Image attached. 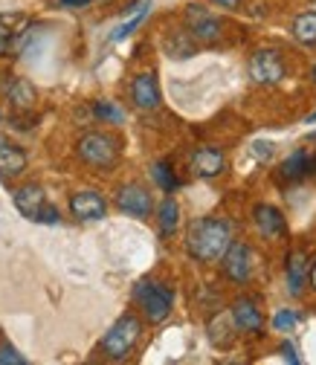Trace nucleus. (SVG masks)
Returning a JSON list of instances; mask_svg holds the SVG:
<instances>
[{"label":"nucleus","mask_w":316,"mask_h":365,"mask_svg":"<svg viewBox=\"0 0 316 365\" xmlns=\"http://www.w3.org/2000/svg\"><path fill=\"white\" fill-rule=\"evenodd\" d=\"M296 325H299V313H293V310H282V313H276V316H273V328H276V331H282V334L293 331Z\"/></svg>","instance_id":"27"},{"label":"nucleus","mask_w":316,"mask_h":365,"mask_svg":"<svg viewBox=\"0 0 316 365\" xmlns=\"http://www.w3.org/2000/svg\"><path fill=\"white\" fill-rule=\"evenodd\" d=\"M293 35L302 43H316V12H305L293 21Z\"/></svg>","instance_id":"25"},{"label":"nucleus","mask_w":316,"mask_h":365,"mask_svg":"<svg viewBox=\"0 0 316 365\" xmlns=\"http://www.w3.org/2000/svg\"><path fill=\"white\" fill-rule=\"evenodd\" d=\"M307 122H310V125H313V122H316V110H313V113H310V116H307Z\"/></svg>","instance_id":"33"},{"label":"nucleus","mask_w":316,"mask_h":365,"mask_svg":"<svg viewBox=\"0 0 316 365\" xmlns=\"http://www.w3.org/2000/svg\"><path fill=\"white\" fill-rule=\"evenodd\" d=\"M24 21H26L24 15H0V56L12 53L15 38L24 32V29H21Z\"/></svg>","instance_id":"18"},{"label":"nucleus","mask_w":316,"mask_h":365,"mask_svg":"<svg viewBox=\"0 0 316 365\" xmlns=\"http://www.w3.org/2000/svg\"><path fill=\"white\" fill-rule=\"evenodd\" d=\"M93 0H61V6H67V9H87Z\"/></svg>","instance_id":"30"},{"label":"nucleus","mask_w":316,"mask_h":365,"mask_svg":"<svg viewBox=\"0 0 316 365\" xmlns=\"http://www.w3.org/2000/svg\"><path fill=\"white\" fill-rule=\"evenodd\" d=\"M6 99H9V105H12L18 113H26V110L35 108L38 93H35L32 81H26V78H12L9 87H6Z\"/></svg>","instance_id":"16"},{"label":"nucleus","mask_w":316,"mask_h":365,"mask_svg":"<svg viewBox=\"0 0 316 365\" xmlns=\"http://www.w3.org/2000/svg\"><path fill=\"white\" fill-rule=\"evenodd\" d=\"M307 279H310V287L316 290V261H313V267L307 269Z\"/></svg>","instance_id":"32"},{"label":"nucleus","mask_w":316,"mask_h":365,"mask_svg":"<svg viewBox=\"0 0 316 365\" xmlns=\"http://www.w3.org/2000/svg\"><path fill=\"white\" fill-rule=\"evenodd\" d=\"M44 206H47V195H44V189L35 186V182H26V186L15 189V209H18L24 217L38 220V215H41Z\"/></svg>","instance_id":"14"},{"label":"nucleus","mask_w":316,"mask_h":365,"mask_svg":"<svg viewBox=\"0 0 316 365\" xmlns=\"http://www.w3.org/2000/svg\"><path fill=\"white\" fill-rule=\"evenodd\" d=\"M313 78H316V67H313Z\"/></svg>","instance_id":"35"},{"label":"nucleus","mask_w":316,"mask_h":365,"mask_svg":"<svg viewBox=\"0 0 316 365\" xmlns=\"http://www.w3.org/2000/svg\"><path fill=\"white\" fill-rule=\"evenodd\" d=\"M133 302L143 310V316L148 322H165L171 307H174V293L171 287H165L163 282H154V279H143L137 287H133Z\"/></svg>","instance_id":"4"},{"label":"nucleus","mask_w":316,"mask_h":365,"mask_svg":"<svg viewBox=\"0 0 316 365\" xmlns=\"http://www.w3.org/2000/svg\"><path fill=\"white\" fill-rule=\"evenodd\" d=\"M116 209L122 215H131V217H140L146 220L154 209V200H151V192L140 182H125V186L116 192Z\"/></svg>","instance_id":"5"},{"label":"nucleus","mask_w":316,"mask_h":365,"mask_svg":"<svg viewBox=\"0 0 316 365\" xmlns=\"http://www.w3.org/2000/svg\"><path fill=\"white\" fill-rule=\"evenodd\" d=\"M165 50L171 58H189L195 56V38L189 32H174L165 38Z\"/></svg>","instance_id":"23"},{"label":"nucleus","mask_w":316,"mask_h":365,"mask_svg":"<svg viewBox=\"0 0 316 365\" xmlns=\"http://www.w3.org/2000/svg\"><path fill=\"white\" fill-rule=\"evenodd\" d=\"M26 356H21L12 345H0V365H24Z\"/></svg>","instance_id":"28"},{"label":"nucleus","mask_w":316,"mask_h":365,"mask_svg":"<svg viewBox=\"0 0 316 365\" xmlns=\"http://www.w3.org/2000/svg\"><path fill=\"white\" fill-rule=\"evenodd\" d=\"M253 220H255L258 232H261L264 238H279V235H285V230H287L285 215H282L276 206H270V203H258V206L253 209Z\"/></svg>","instance_id":"13"},{"label":"nucleus","mask_w":316,"mask_h":365,"mask_svg":"<svg viewBox=\"0 0 316 365\" xmlns=\"http://www.w3.org/2000/svg\"><path fill=\"white\" fill-rule=\"evenodd\" d=\"M151 177H154V182L163 189V192H177L180 189V180H177V174H174V168L168 165V163H154L151 165Z\"/></svg>","instance_id":"24"},{"label":"nucleus","mask_w":316,"mask_h":365,"mask_svg":"<svg viewBox=\"0 0 316 365\" xmlns=\"http://www.w3.org/2000/svg\"><path fill=\"white\" fill-rule=\"evenodd\" d=\"M223 168H227V157H223V151H218L212 145H203L192 154V171L203 180H212V177L223 174Z\"/></svg>","instance_id":"12"},{"label":"nucleus","mask_w":316,"mask_h":365,"mask_svg":"<svg viewBox=\"0 0 316 365\" xmlns=\"http://www.w3.org/2000/svg\"><path fill=\"white\" fill-rule=\"evenodd\" d=\"M140 336H143V322L133 313H125V316H119L116 322L111 325V331L105 334L99 351H102L105 359L119 362V359H125L133 351V345L140 342Z\"/></svg>","instance_id":"3"},{"label":"nucleus","mask_w":316,"mask_h":365,"mask_svg":"<svg viewBox=\"0 0 316 365\" xmlns=\"http://www.w3.org/2000/svg\"><path fill=\"white\" fill-rule=\"evenodd\" d=\"M183 21H186V32L200 43H215L223 32V24L203 6H189L183 12Z\"/></svg>","instance_id":"6"},{"label":"nucleus","mask_w":316,"mask_h":365,"mask_svg":"<svg viewBox=\"0 0 316 365\" xmlns=\"http://www.w3.org/2000/svg\"><path fill=\"white\" fill-rule=\"evenodd\" d=\"M233 316V325L238 331H247V334H264V316L258 310V304L253 299H238L230 310Z\"/></svg>","instance_id":"11"},{"label":"nucleus","mask_w":316,"mask_h":365,"mask_svg":"<svg viewBox=\"0 0 316 365\" xmlns=\"http://www.w3.org/2000/svg\"><path fill=\"white\" fill-rule=\"evenodd\" d=\"M160 81L154 73H140V76H133L131 81V102L137 105L140 110H154L160 108Z\"/></svg>","instance_id":"10"},{"label":"nucleus","mask_w":316,"mask_h":365,"mask_svg":"<svg viewBox=\"0 0 316 365\" xmlns=\"http://www.w3.org/2000/svg\"><path fill=\"white\" fill-rule=\"evenodd\" d=\"M215 6H220V9H230V12H235V9H241V0H212Z\"/></svg>","instance_id":"29"},{"label":"nucleus","mask_w":316,"mask_h":365,"mask_svg":"<svg viewBox=\"0 0 316 365\" xmlns=\"http://www.w3.org/2000/svg\"><path fill=\"white\" fill-rule=\"evenodd\" d=\"M209 339L218 348H230V342H233V316H215L209 322Z\"/></svg>","instance_id":"22"},{"label":"nucleus","mask_w":316,"mask_h":365,"mask_svg":"<svg viewBox=\"0 0 316 365\" xmlns=\"http://www.w3.org/2000/svg\"><path fill=\"white\" fill-rule=\"evenodd\" d=\"M233 244V226L230 220H220V217H198L189 223V232H186V252L195 261L203 264H215L223 258V252L230 250Z\"/></svg>","instance_id":"1"},{"label":"nucleus","mask_w":316,"mask_h":365,"mask_svg":"<svg viewBox=\"0 0 316 365\" xmlns=\"http://www.w3.org/2000/svg\"><path fill=\"white\" fill-rule=\"evenodd\" d=\"M24 171H26V151L12 143H0V180H15Z\"/></svg>","instance_id":"15"},{"label":"nucleus","mask_w":316,"mask_h":365,"mask_svg":"<svg viewBox=\"0 0 316 365\" xmlns=\"http://www.w3.org/2000/svg\"><path fill=\"white\" fill-rule=\"evenodd\" d=\"M148 9H151V0H137V4L131 6V18H128L125 24H119V26H116V32L111 35V41H122V38H128L133 29H137V26L146 21Z\"/></svg>","instance_id":"19"},{"label":"nucleus","mask_w":316,"mask_h":365,"mask_svg":"<svg viewBox=\"0 0 316 365\" xmlns=\"http://www.w3.org/2000/svg\"><path fill=\"white\" fill-rule=\"evenodd\" d=\"M250 76L255 84H279L285 78V61L276 50H258L250 58Z\"/></svg>","instance_id":"8"},{"label":"nucleus","mask_w":316,"mask_h":365,"mask_svg":"<svg viewBox=\"0 0 316 365\" xmlns=\"http://www.w3.org/2000/svg\"><path fill=\"white\" fill-rule=\"evenodd\" d=\"M220 261H223V276H227L230 282H235V284H247L250 282V276H253V252H250L247 244L233 241Z\"/></svg>","instance_id":"7"},{"label":"nucleus","mask_w":316,"mask_h":365,"mask_svg":"<svg viewBox=\"0 0 316 365\" xmlns=\"http://www.w3.org/2000/svg\"><path fill=\"white\" fill-rule=\"evenodd\" d=\"M96 4H111V0H96Z\"/></svg>","instance_id":"34"},{"label":"nucleus","mask_w":316,"mask_h":365,"mask_svg":"<svg viewBox=\"0 0 316 365\" xmlns=\"http://www.w3.org/2000/svg\"><path fill=\"white\" fill-rule=\"evenodd\" d=\"M310 171V157L307 151H293L285 163H282V180H302L305 174Z\"/></svg>","instance_id":"21"},{"label":"nucleus","mask_w":316,"mask_h":365,"mask_svg":"<svg viewBox=\"0 0 316 365\" xmlns=\"http://www.w3.org/2000/svg\"><path fill=\"white\" fill-rule=\"evenodd\" d=\"M282 351H285V356H287V359H290L293 365L299 362V356H296V351H293V345H282Z\"/></svg>","instance_id":"31"},{"label":"nucleus","mask_w":316,"mask_h":365,"mask_svg":"<svg viewBox=\"0 0 316 365\" xmlns=\"http://www.w3.org/2000/svg\"><path fill=\"white\" fill-rule=\"evenodd\" d=\"M76 154L84 165L90 168H99V171H111L119 163L122 145L116 136L105 133V130H87L81 140L76 143Z\"/></svg>","instance_id":"2"},{"label":"nucleus","mask_w":316,"mask_h":365,"mask_svg":"<svg viewBox=\"0 0 316 365\" xmlns=\"http://www.w3.org/2000/svg\"><path fill=\"white\" fill-rule=\"evenodd\" d=\"M307 269H310L307 255H305L302 250H293V252L287 255V290H290L293 296H302V290H305V279H307Z\"/></svg>","instance_id":"17"},{"label":"nucleus","mask_w":316,"mask_h":365,"mask_svg":"<svg viewBox=\"0 0 316 365\" xmlns=\"http://www.w3.org/2000/svg\"><path fill=\"white\" fill-rule=\"evenodd\" d=\"M70 215L78 217V220H102L108 215V200L93 189L76 192L70 197Z\"/></svg>","instance_id":"9"},{"label":"nucleus","mask_w":316,"mask_h":365,"mask_svg":"<svg viewBox=\"0 0 316 365\" xmlns=\"http://www.w3.org/2000/svg\"><path fill=\"white\" fill-rule=\"evenodd\" d=\"M157 220H160V232H163L165 238H171V235L177 232V223H180V206H177V200H174V197H165V200L160 203V209H157Z\"/></svg>","instance_id":"20"},{"label":"nucleus","mask_w":316,"mask_h":365,"mask_svg":"<svg viewBox=\"0 0 316 365\" xmlns=\"http://www.w3.org/2000/svg\"><path fill=\"white\" fill-rule=\"evenodd\" d=\"M93 113H96V119L111 122V125H122V122H125V110H122L119 105L108 102V99H99V102L93 105Z\"/></svg>","instance_id":"26"}]
</instances>
